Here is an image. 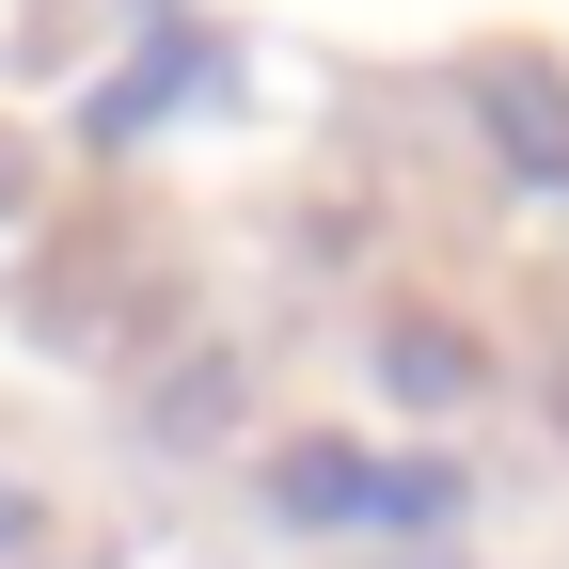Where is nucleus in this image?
<instances>
[{"instance_id": "nucleus-1", "label": "nucleus", "mask_w": 569, "mask_h": 569, "mask_svg": "<svg viewBox=\"0 0 569 569\" xmlns=\"http://www.w3.org/2000/svg\"><path fill=\"white\" fill-rule=\"evenodd\" d=\"M490 111H507V127H522V142H538V159H553V174H569V111H553V80H522V63H507V80H490Z\"/></svg>"}, {"instance_id": "nucleus-2", "label": "nucleus", "mask_w": 569, "mask_h": 569, "mask_svg": "<svg viewBox=\"0 0 569 569\" xmlns=\"http://www.w3.org/2000/svg\"><path fill=\"white\" fill-rule=\"evenodd\" d=\"M0 538H17V490H0Z\"/></svg>"}]
</instances>
